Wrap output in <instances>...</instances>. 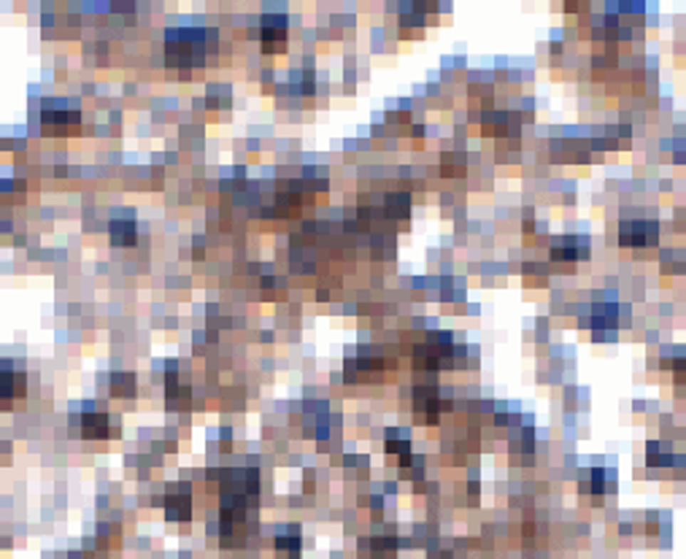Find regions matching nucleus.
Listing matches in <instances>:
<instances>
[{
    "label": "nucleus",
    "mask_w": 686,
    "mask_h": 559,
    "mask_svg": "<svg viewBox=\"0 0 686 559\" xmlns=\"http://www.w3.org/2000/svg\"><path fill=\"white\" fill-rule=\"evenodd\" d=\"M25 394V373L9 368V362H0V400L11 403Z\"/></svg>",
    "instance_id": "obj_3"
},
{
    "label": "nucleus",
    "mask_w": 686,
    "mask_h": 559,
    "mask_svg": "<svg viewBox=\"0 0 686 559\" xmlns=\"http://www.w3.org/2000/svg\"><path fill=\"white\" fill-rule=\"evenodd\" d=\"M41 122L43 125H78V114L76 111H43L41 114Z\"/></svg>",
    "instance_id": "obj_11"
},
{
    "label": "nucleus",
    "mask_w": 686,
    "mask_h": 559,
    "mask_svg": "<svg viewBox=\"0 0 686 559\" xmlns=\"http://www.w3.org/2000/svg\"><path fill=\"white\" fill-rule=\"evenodd\" d=\"M589 255V246L586 241H578V238H562L551 246V257L554 260H586Z\"/></svg>",
    "instance_id": "obj_6"
},
{
    "label": "nucleus",
    "mask_w": 686,
    "mask_h": 559,
    "mask_svg": "<svg viewBox=\"0 0 686 559\" xmlns=\"http://www.w3.org/2000/svg\"><path fill=\"white\" fill-rule=\"evenodd\" d=\"M168 65L173 68H200L203 60H206V41H203V33L200 30H173L168 33Z\"/></svg>",
    "instance_id": "obj_1"
},
{
    "label": "nucleus",
    "mask_w": 686,
    "mask_h": 559,
    "mask_svg": "<svg viewBox=\"0 0 686 559\" xmlns=\"http://www.w3.org/2000/svg\"><path fill=\"white\" fill-rule=\"evenodd\" d=\"M603 473H606V471H592V486H595V492H597V495L603 492V478H606Z\"/></svg>",
    "instance_id": "obj_13"
},
{
    "label": "nucleus",
    "mask_w": 686,
    "mask_h": 559,
    "mask_svg": "<svg viewBox=\"0 0 686 559\" xmlns=\"http://www.w3.org/2000/svg\"><path fill=\"white\" fill-rule=\"evenodd\" d=\"M286 46V25L284 22H276V16H265L262 19V51L276 54V51H284Z\"/></svg>",
    "instance_id": "obj_4"
},
{
    "label": "nucleus",
    "mask_w": 686,
    "mask_h": 559,
    "mask_svg": "<svg viewBox=\"0 0 686 559\" xmlns=\"http://www.w3.org/2000/svg\"><path fill=\"white\" fill-rule=\"evenodd\" d=\"M613 324H616V308H613V305H597L592 327L600 330V327H613Z\"/></svg>",
    "instance_id": "obj_10"
},
{
    "label": "nucleus",
    "mask_w": 686,
    "mask_h": 559,
    "mask_svg": "<svg viewBox=\"0 0 686 559\" xmlns=\"http://www.w3.org/2000/svg\"><path fill=\"white\" fill-rule=\"evenodd\" d=\"M165 511H168V519H173V521L189 519V511H192V500H189V495H187V486H170V489H168V503H165Z\"/></svg>",
    "instance_id": "obj_5"
},
{
    "label": "nucleus",
    "mask_w": 686,
    "mask_h": 559,
    "mask_svg": "<svg viewBox=\"0 0 686 559\" xmlns=\"http://www.w3.org/2000/svg\"><path fill=\"white\" fill-rule=\"evenodd\" d=\"M619 241L624 246H651L657 243V225L654 222H622L619 227Z\"/></svg>",
    "instance_id": "obj_2"
},
{
    "label": "nucleus",
    "mask_w": 686,
    "mask_h": 559,
    "mask_svg": "<svg viewBox=\"0 0 686 559\" xmlns=\"http://www.w3.org/2000/svg\"><path fill=\"white\" fill-rule=\"evenodd\" d=\"M408 198L405 195H389L387 198V211L392 216H405L408 214Z\"/></svg>",
    "instance_id": "obj_12"
},
{
    "label": "nucleus",
    "mask_w": 686,
    "mask_h": 559,
    "mask_svg": "<svg viewBox=\"0 0 686 559\" xmlns=\"http://www.w3.org/2000/svg\"><path fill=\"white\" fill-rule=\"evenodd\" d=\"M111 241L117 243V246L135 243V227H132V222H119V219H114V222H111Z\"/></svg>",
    "instance_id": "obj_8"
},
{
    "label": "nucleus",
    "mask_w": 686,
    "mask_h": 559,
    "mask_svg": "<svg viewBox=\"0 0 686 559\" xmlns=\"http://www.w3.org/2000/svg\"><path fill=\"white\" fill-rule=\"evenodd\" d=\"M111 394H117V397H132V394H135V376H132V373H114V376H111Z\"/></svg>",
    "instance_id": "obj_9"
},
{
    "label": "nucleus",
    "mask_w": 686,
    "mask_h": 559,
    "mask_svg": "<svg viewBox=\"0 0 686 559\" xmlns=\"http://www.w3.org/2000/svg\"><path fill=\"white\" fill-rule=\"evenodd\" d=\"M81 432H84V438H92V441L105 438V432H108V416H105V414H84V416H81Z\"/></svg>",
    "instance_id": "obj_7"
}]
</instances>
